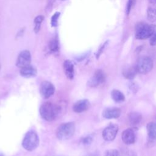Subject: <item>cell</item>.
<instances>
[{"mask_svg": "<svg viewBox=\"0 0 156 156\" xmlns=\"http://www.w3.org/2000/svg\"><path fill=\"white\" fill-rule=\"evenodd\" d=\"M59 111V107L50 102H44L40 108L41 117L47 121H54L58 115Z\"/></svg>", "mask_w": 156, "mask_h": 156, "instance_id": "obj_1", "label": "cell"}, {"mask_svg": "<svg viewBox=\"0 0 156 156\" xmlns=\"http://www.w3.org/2000/svg\"><path fill=\"white\" fill-rule=\"evenodd\" d=\"M156 26L144 22H140L135 25V37L138 40H145L150 38L155 30Z\"/></svg>", "mask_w": 156, "mask_h": 156, "instance_id": "obj_2", "label": "cell"}, {"mask_svg": "<svg viewBox=\"0 0 156 156\" xmlns=\"http://www.w3.org/2000/svg\"><path fill=\"white\" fill-rule=\"evenodd\" d=\"M75 130L74 122H68L63 123L60 124L57 129V137L60 140H68L73 136Z\"/></svg>", "mask_w": 156, "mask_h": 156, "instance_id": "obj_3", "label": "cell"}, {"mask_svg": "<svg viewBox=\"0 0 156 156\" xmlns=\"http://www.w3.org/2000/svg\"><path fill=\"white\" fill-rule=\"evenodd\" d=\"M39 137L34 130L28 131L22 141L23 147L28 151H32L39 145Z\"/></svg>", "mask_w": 156, "mask_h": 156, "instance_id": "obj_4", "label": "cell"}, {"mask_svg": "<svg viewBox=\"0 0 156 156\" xmlns=\"http://www.w3.org/2000/svg\"><path fill=\"white\" fill-rule=\"evenodd\" d=\"M153 67L152 60L147 56H142L140 57L135 66L138 73L141 74H146L149 73Z\"/></svg>", "mask_w": 156, "mask_h": 156, "instance_id": "obj_5", "label": "cell"}, {"mask_svg": "<svg viewBox=\"0 0 156 156\" xmlns=\"http://www.w3.org/2000/svg\"><path fill=\"white\" fill-rule=\"evenodd\" d=\"M55 92V87L54 85L49 81H43L40 87V93L42 98L48 99L54 94Z\"/></svg>", "mask_w": 156, "mask_h": 156, "instance_id": "obj_6", "label": "cell"}, {"mask_svg": "<svg viewBox=\"0 0 156 156\" xmlns=\"http://www.w3.org/2000/svg\"><path fill=\"white\" fill-rule=\"evenodd\" d=\"M105 74L101 69H98L94 73L93 76L88 80V85L91 87H98L103 83L105 80Z\"/></svg>", "mask_w": 156, "mask_h": 156, "instance_id": "obj_7", "label": "cell"}, {"mask_svg": "<svg viewBox=\"0 0 156 156\" xmlns=\"http://www.w3.org/2000/svg\"><path fill=\"white\" fill-rule=\"evenodd\" d=\"M31 62V55L29 51L24 50L21 52L17 58L16 65L19 68H23L30 65Z\"/></svg>", "mask_w": 156, "mask_h": 156, "instance_id": "obj_8", "label": "cell"}, {"mask_svg": "<svg viewBox=\"0 0 156 156\" xmlns=\"http://www.w3.org/2000/svg\"><path fill=\"white\" fill-rule=\"evenodd\" d=\"M118 131V126L112 124L105 127L102 132V137L106 141H112L116 137Z\"/></svg>", "mask_w": 156, "mask_h": 156, "instance_id": "obj_9", "label": "cell"}, {"mask_svg": "<svg viewBox=\"0 0 156 156\" xmlns=\"http://www.w3.org/2000/svg\"><path fill=\"white\" fill-rule=\"evenodd\" d=\"M90 107V103L88 99H80L76 102L73 105V110L76 113H82L87 111Z\"/></svg>", "mask_w": 156, "mask_h": 156, "instance_id": "obj_10", "label": "cell"}, {"mask_svg": "<svg viewBox=\"0 0 156 156\" xmlns=\"http://www.w3.org/2000/svg\"><path fill=\"white\" fill-rule=\"evenodd\" d=\"M121 109L118 107H108L105 109L102 112V116L106 119H112L118 118L121 115Z\"/></svg>", "mask_w": 156, "mask_h": 156, "instance_id": "obj_11", "label": "cell"}, {"mask_svg": "<svg viewBox=\"0 0 156 156\" xmlns=\"http://www.w3.org/2000/svg\"><path fill=\"white\" fill-rule=\"evenodd\" d=\"M123 142L127 144H131L135 143V136L134 131L132 129H127L123 131L121 135Z\"/></svg>", "mask_w": 156, "mask_h": 156, "instance_id": "obj_12", "label": "cell"}, {"mask_svg": "<svg viewBox=\"0 0 156 156\" xmlns=\"http://www.w3.org/2000/svg\"><path fill=\"white\" fill-rule=\"evenodd\" d=\"M63 70L64 73L69 79L71 80L74 76V65L69 60H66L63 62Z\"/></svg>", "mask_w": 156, "mask_h": 156, "instance_id": "obj_13", "label": "cell"}, {"mask_svg": "<svg viewBox=\"0 0 156 156\" xmlns=\"http://www.w3.org/2000/svg\"><path fill=\"white\" fill-rule=\"evenodd\" d=\"M20 73L22 77L25 78H30L35 77L37 75V71L35 68L30 65L29 66L21 68Z\"/></svg>", "mask_w": 156, "mask_h": 156, "instance_id": "obj_14", "label": "cell"}, {"mask_svg": "<svg viewBox=\"0 0 156 156\" xmlns=\"http://www.w3.org/2000/svg\"><path fill=\"white\" fill-rule=\"evenodd\" d=\"M128 118L130 124L132 126H135L140 122L142 119V116L138 112H133L129 114Z\"/></svg>", "mask_w": 156, "mask_h": 156, "instance_id": "obj_15", "label": "cell"}, {"mask_svg": "<svg viewBox=\"0 0 156 156\" xmlns=\"http://www.w3.org/2000/svg\"><path fill=\"white\" fill-rule=\"evenodd\" d=\"M147 135L149 139L152 140H156V122H150L146 126Z\"/></svg>", "mask_w": 156, "mask_h": 156, "instance_id": "obj_16", "label": "cell"}, {"mask_svg": "<svg viewBox=\"0 0 156 156\" xmlns=\"http://www.w3.org/2000/svg\"><path fill=\"white\" fill-rule=\"evenodd\" d=\"M137 73L135 66H132L124 69L122 71V74L126 79L132 80L135 77Z\"/></svg>", "mask_w": 156, "mask_h": 156, "instance_id": "obj_17", "label": "cell"}, {"mask_svg": "<svg viewBox=\"0 0 156 156\" xmlns=\"http://www.w3.org/2000/svg\"><path fill=\"white\" fill-rule=\"evenodd\" d=\"M112 98L116 102H121L125 100L124 94L118 90H113L111 92Z\"/></svg>", "mask_w": 156, "mask_h": 156, "instance_id": "obj_18", "label": "cell"}, {"mask_svg": "<svg viewBox=\"0 0 156 156\" xmlns=\"http://www.w3.org/2000/svg\"><path fill=\"white\" fill-rule=\"evenodd\" d=\"M147 18L150 22L156 21V8L154 6H150L147 10Z\"/></svg>", "mask_w": 156, "mask_h": 156, "instance_id": "obj_19", "label": "cell"}, {"mask_svg": "<svg viewBox=\"0 0 156 156\" xmlns=\"http://www.w3.org/2000/svg\"><path fill=\"white\" fill-rule=\"evenodd\" d=\"M49 49L52 52H57L59 50V44L58 40L55 37L52 38L49 42Z\"/></svg>", "mask_w": 156, "mask_h": 156, "instance_id": "obj_20", "label": "cell"}, {"mask_svg": "<svg viewBox=\"0 0 156 156\" xmlns=\"http://www.w3.org/2000/svg\"><path fill=\"white\" fill-rule=\"evenodd\" d=\"M44 20V16L43 15L37 16L34 20V32L35 33H38L40 29L41 24Z\"/></svg>", "mask_w": 156, "mask_h": 156, "instance_id": "obj_21", "label": "cell"}, {"mask_svg": "<svg viewBox=\"0 0 156 156\" xmlns=\"http://www.w3.org/2000/svg\"><path fill=\"white\" fill-rule=\"evenodd\" d=\"M135 2V0H128L127 4V7H126V13L128 15L133 8L134 4Z\"/></svg>", "mask_w": 156, "mask_h": 156, "instance_id": "obj_22", "label": "cell"}, {"mask_svg": "<svg viewBox=\"0 0 156 156\" xmlns=\"http://www.w3.org/2000/svg\"><path fill=\"white\" fill-rule=\"evenodd\" d=\"M104 156H120V154L116 149H110L105 152Z\"/></svg>", "mask_w": 156, "mask_h": 156, "instance_id": "obj_23", "label": "cell"}, {"mask_svg": "<svg viewBox=\"0 0 156 156\" xmlns=\"http://www.w3.org/2000/svg\"><path fill=\"white\" fill-rule=\"evenodd\" d=\"M60 15L59 12H56L54 13V15L52 16L51 18V25L52 26H56L57 24V19Z\"/></svg>", "mask_w": 156, "mask_h": 156, "instance_id": "obj_24", "label": "cell"}, {"mask_svg": "<svg viewBox=\"0 0 156 156\" xmlns=\"http://www.w3.org/2000/svg\"><path fill=\"white\" fill-rule=\"evenodd\" d=\"M149 43L151 46L156 45V30H155L154 33L152 34V35L151 36Z\"/></svg>", "mask_w": 156, "mask_h": 156, "instance_id": "obj_25", "label": "cell"}, {"mask_svg": "<svg viewBox=\"0 0 156 156\" xmlns=\"http://www.w3.org/2000/svg\"><path fill=\"white\" fill-rule=\"evenodd\" d=\"M122 155L123 156H136L135 152H134L133 151H130V150H127L124 151Z\"/></svg>", "mask_w": 156, "mask_h": 156, "instance_id": "obj_26", "label": "cell"}, {"mask_svg": "<svg viewBox=\"0 0 156 156\" xmlns=\"http://www.w3.org/2000/svg\"><path fill=\"white\" fill-rule=\"evenodd\" d=\"M92 138L91 136H86L85 138H84L83 140H82V142L83 144H88L90 143H91L92 141Z\"/></svg>", "mask_w": 156, "mask_h": 156, "instance_id": "obj_27", "label": "cell"}, {"mask_svg": "<svg viewBox=\"0 0 156 156\" xmlns=\"http://www.w3.org/2000/svg\"><path fill=\"white\" fill-rule=\"evenodd\" d=\"M107 41L105 42V43H104V44L102 46V47L99 49V51H98V54H97V58H98L99 56V55L101 54V53L102 52L104 49L105 47V45L107 44Z\"/></svg>", "mask_w": 156, "mask_h": 156, "instance_id": "obj_28", "label": "cell"}, {"mask_svg": "<svg viewBox=\"0 0 156 156\" xmlns=\"http://www.w3.org/2000/svg\"><path fill=\"white\" fill-rule=\"evenodd\" d=\"M130 88L132 91H136L138 88H137V85H136V84L133 82H131L130 85Z\"/></svg>", "mask_w": 156, "mask_h": 156, "instance_id": "obj_29", "label": "cell"}, {"mask_svg": "<svg viewBox=\"0 0 156 156\" xmlns=\"http://www.w3.org/2000/svg\"><path fill=\"white\" fill-rule=\"evenodd\" d=\"M148 1L151 4H156V0H148Z\"/></svg>", "mask_w": 156, "mask_h": 156, "instance_id": "obj_30", "label": "cell"}, {"mask_svg": "<svg viewBox=\"0 0 156 156\" xmlns=\"http://www.w3.org/2000/svg\"><path fill=\"white\" fill-rule=\"evenodd\" d=\"M0 156H4V155L2 154H0Z\"/></svg>", "mask_w": 156, "mask_h": 156, "instance_id": "obj_31", "label": "cell"}, {"mask_svg": "<svg viewBox=\"0 0 156 156\" xmlns=\"http://www.w3.org/2000/svg\"><path fill=\"white\" fill-rule=\"evenodd\" d=\"M0 69H1V65H0Z\"/></svg>", "mask_w": 156, "mask_h": 156, "instance_id": "obj_32", "label": "cell"}, {"mask_svg": "<svg viewBox=\"0 0 156 156\" xmlns=\"http://www.w3.org/2000/svg\"><path fill=\"white\" fill-rule=\"evenodd\" d=\"M62 1H65V0H62Z\"/></svg>", "mask_w": 156, "mask_h": 156, "instance_id": "obj_33", "label": "cell"}]
</instances>
